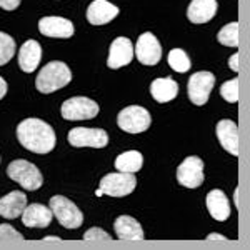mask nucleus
<instances>
[{"mask_svg": "<svg viewBox=\"0 0 250 250\" xmlns=\"http://www.w3.org/2000/svg\"><path fill=\"white\" fill-rule=\"evenodd\" d=\"M40 59H42V47L37 40H27L19 52V65L23 72L30 74L39 67Z\"/></svg>", "mask_w": 250, "mask_h": 250, "instance_id": "19", "label": "nucleus"}, {"mask_svg": "<svg viewBox=\"0 0 250 250\" xmlns=\"http://www.w3.org/2000/svg\"><path fill=\"white\" fill-rule=\"evenodd\" d=\"M177 180L187 188L200 187L204 184V160L199 157H187L177 168Z\"/></svg>", "mask_w": 250, "mask_h": 250, "instance_id": "10", "label": "nucleus"}, {"mask_svg": "<svg viewBox=\"0 0 250 250\" xmlns=\"http://www.w3.org/2000/svg\"><path fill=\"white\" fill-rule=\"evenodd\" d=\"M207 208L212 219L219 222H224L230 217V202H229L227 195L219 188H213L207 193Z\"/></svg>", "mask_w": 250, "mask_h": 250, "instance_id": "20", "label": "nucleus"}, {"mask_svg": "<svg viewBox=\"0 0 250 250\" xmlns=\"http://www.w3.org/2000/svg\"><path fill=\"white\" fill-rule=\"evenodd\" d=\"M43 240H45V242H59L60 239H59V237H45Z\"/></svg>", "mask_w": 250, "mask_h": 250, "instance_id": "35", "label": "nucleus"}, {"mask_svg": "<svg viewBox=\"0 0 250 250\" xmlns=\"http://www.w3.org/2000/svg\"><path fill=\"white\" fill-rule=\"evenodd\" d=\"M229 67H230L233 72H239V54H237V52L229 59Z\"/></svg>", "mask_w": 250, "mask_h": 250, "instance_id": "31", "label": "nucleus"}, {"mask_svg": "<svg viewBox=\"0 0 250 250\" xmlns=\"http://www.w3.org/2000/svg\"><path fill=\"white\" fill-rule=\"evenodd\" d=\"M134 54H137V60L144 65H157L162 59V47L154 34L145 32L137 40Z\"/></svg>", "mask_w": 250, "mask_h": 250, "instance_id": "11", "label": "nucleus"}, {"mask_svg": "<svg viewBox=\"0 0 250 250\" xmlns=\"http://www.w3.org/2000/svg\"><path fill=\"white\" fill-rule=\"evenodd\" d=\"M233 202H235V207H239V188H235L233 192Z\"/></svg>", "mask_w": 250, "mask_h": 250, "instance_id": "34", "label": "nucleus"}, {"mask_svg": "<svg viewBox=\"0 0 250 250\" xmlns=\"http://www.w3.org/2000/svg\"><path fill=\"white\" fill-rule=\"evenodd\" d=\"M117 124L127 134H142L152 124L147 108L140 105H128L117 115Z\"/></svg>", "mask_w": 250, "mask_h": 250, "instance_id": "5", "label": "nucleus"}, {"mask_svg": "<svg viewBox=\"0 0 250 250\" xmlns=\"http://www.w3.org/2000/svg\"><path fill=\"white\" fill-rule=\"evenodd\" d=\"M95 195H97V197H102V195H104V192L99 188V190H95Z\"/></svg>", "mask_w": 250, "mask_h": 250, "instance_id": "36", "label": "nucleus"}, {"mask_svg": "<svg viewBox=\"0 0 250 250\" xmlns=\"http://www.w3.org/2000/svg\"><path fill=\"white\" fill-rule=\"evenodd\" d=\"M217 39H219V42L222 45L237 48L239 47V23L232 22V23H227L225 27H222Z\"/></svg>", "mask_w": 250, "mask_h": 250, "instance_id": "25", "label": "nucleus"}, {"mask_svg": "<svg viewBox=\"0 0 250 250\" xmlns=\"http://www.w3.org/2000/svg\"><path fill=\"white\" fill-rule=\"evenodd\" d=\"M150 94L159 104L170 102L179 94V83L175 82L172 77H162L155 79L150 83Z\"/></svg>", "mask_w": 250, "mask_h": 250, "instance_id": "22", "label": "nucleus"}, {"mask_svg": "<svg viewBox=\"0 0 250 250\" xmlns=\"http://www.w3.org/2000/svg\"><path fill=\"white\" fill-rule=\"evenodd\" d=\"M39 30L52 39H70L74 35V23L63 17H43L39 20Z\"/></svg>", "mask_w": 250, "mask_h": 250, "instance_id": "13", "label": "nucleus"}, {"mask_svg": "<svg viewBox=\"0 0 250 250\" xmlns=\"http://www.w3.org/2000/svg\"><path fill=\"white\" fill-rule=\"evenodd\" d=\"M142 164H144V157L137 150L124 152V154H120L115 159V168L119 172L135 173L142 168Z\"/></svg>", "mask_w": 250, "mask_h": 250, "instance_id": "23", "label": "nucleus"}, {"mask_svg": "<svg viewBox=\"0 0 250 250\" xmlns=\"http://www.w3.org/2000/svg\"><path fill=\"white\" fill-rule=\"evenodd\" d=\"M27 207V195L23 192L14 190L0 199V217L3 219H17Z\"/></svg>", "mask_w": 250, "mask_h": 250, "instance_id": "17", "label": "nucleus"}, {"mask_svg": "<svg viewBox=\"0 0 250 250\" xmlns=\"http://www.w3.org/2000/svg\"><path fill=\"white\" fill-rule=\"evenodd\" d=\"M0 240H23V235L20 232L15 230L12 225L9 224H2L0 225Z\"/></svg>", "mask_w": 250, "mask_h": 250, "instance_id": "28", "label": "nucleus"}, {"mask_svg": "<svg viewBox=\"0 0 250 250\" xmlns=\"http://www.w3.org/2000/svg\"><path fill=\"white\" fill-rule=\"evenodd\" d=\"M117 15H119V9L107 0H94L87 9V20L92 25H105Z\"/></svg>", "mask_w": 250, "mask_h": 250, "instance_id": "16", "label": "nucleus"}, {"mask_svg": "<svg viewBox=\"0 0 250 250\" xmlns=\"http://www.w3.org/2000/svg\"><path fill=\"white\" fill-rule=\"evenodd\" d=\"M215 132L222 147L233 157L239 155V128H237V124L224 119L217 124Z\"/></svg>", "mask_w": 250, "mask_h": 250, "instance_id": "14", "label": "nucleus"}, {"mask_svg": "<svg viewBox=\"0 0 250 250\" xmlns=\"http://www.w3.org/2000/svg\"><path fill=\"white\" fill-rule=\"evenodd\" d=\"M213 85H215V75L212 72L193 74L187 83V94L190 97V102L195 105H205Z\"/></svg>", "mask_w": 250, "mask_h": 250, "instance_id": "9", "label": "nucleus"}, {"mask_svg": "<svg viewBox=\"0 0 250 250\" xmlns=\"http://www.w3.org/2000/svg\"><path fill=\"white\" fill-rule=\"evenodd\" d=\"M15 40L10 35L0 32V65H5L15 55Z\"/></svg>", "mask_w": 250, "mask_h": 250, "instance_id": "26", "label": "nucleus"}, {"mask_svg": "<svg viewBox=\"0 0 250 250\" xmlns=\"http://www.w3.org/2000/svg\"><path fill=\"white\" fill-rule=\"evenodd\" d=\"M137 180L134 177V173H127V172H114V173H107L102 180H100V190L105 195L110 197H125L130 195L135 190Z\"/></svg>", "mask_w": 250, "mask_h": 250, "instance_id": "6", "label": "nucleus"}, {"mask_svg": "<svg viewBox=\"0 0 250 250\" xmlns=\"http://www.w3.org/2000/svg\"><path fill=\"white\" fill-rule=\"evenodd\" d=\"M167 60H168V65H170L172 70L180 72V74L187 72L192 65L190 59H188V55L185 54L182 48H172V50L168 52Z\"/></svg>", "mask_w": 250, "mask_h": 250, "instance_id": "24", "label": "nucleus"}, {"mask_svg": "<svg viewBox=\"0 0 250 250\" xmlns=\"http://www.w3.org/2000/svg\"><path fill=\"white\" fill-rule=\"evenodd\" d=\"M134 59V45L127 37H117L114 42L110 43V52H108V60L107 65L108 68H117L125 67L132 62Z\"/></svg>", "mask_w": 250, "mask_h": 250, "instance_id": "12", "label": "nucleus"}, {"mask_svg": "<svg viewBox=\"0 0 250 250\" xmlns=\"http://www.w3.org/2000/svg\"><path fill=\"white\" fill-rule=\"evenodd\" d=\"M52 219H54V213L42 204H30L22 212L23 225L32 229H45L50 225Z\"/></svg>", "mask_w": 250, "mask_h": 250, "instance_id": "15", "label": "nucleus"}, {"mask_svg": "<svg viewBox=\"0 0 250 250\" xmlns=\"http://www.w3.org/2000/svg\"><path fill=\"white\" fill-rule=\"evenodd\" d=\"M67 140L72 147H92L104 148L108 144V134L102 128H88V127H75L68 132Z\"/></svg>", "mask_w": 250, "mask_h": 250, "instance_id": "8", "label": "nucleus"}, {"mask_svg": "<svg viewBox=\"0 0 250 250\" xmlns=\"http://www.w3.org/2000/svg\"><path fill=\"white\" fill-rule=\"evenodd\" d=\"M70 80L72 72L67 63L54 60V62H48L47 65H43L42 70L39 72L37 79H35V87L42 94H52V92L60 90L67 83H70Z\"/></svg>", "mask_w": 250, "mask_h": 250, "instance_id": "2", "label": "nucleus"}, {"mask_svg": "<svg viewBox=\"0 0 250 250\" xmlns=\"http://www.w3.org/2000/svg\"><path fill=\"white\" fill-rule=\"evenodd\" d=\"M99 105L87 97H72L62 104V117L65 120H88L99 115Z\"/></svg>", "mask_w": 250, "mask_h": 250, "instance_id": "7", "label": "nucleus"}, {"mask_svg": "<svg viewBox=\"0 0 250 250\" xmlns=\"http://www.w3.org/2000/svg\"><path fill=\"white\" fill-rule=\"evenodd\" d=\"M17 139L23 148L35 154H48L57 142L54 128L40 119L22 120L17 127Z\"/></svg>", "mask_w": 250, "mask_h": 250, "instance_id": "1", "label": "nucleus"}, {"mask_svg": "<svg viewBox=\"0 0 250 250\" xmlns=\"http://www.w3.org/2000/svg\"><path fill=\"white\" fill-rule=\"evenodd\" d=\"M207 240H222V242H227L229 239L224 235H220V233H210V235H207Z\"/></svg>", "mask_w": 250, "mask_h": 250, "instance_id": "33", "label": "nucleus"}, {"mask_svg": "<svg viewBox=\"0 0 250 250\" xmlns=\"http://www.w3.org/2000/svg\"><path fill=\"white\" fill-rule=\"evenodd\" d=\"M50 210L54 217L65 229H79L83 224V213L74 202L63 195H54L50 199Z\"/></svg>", "mask_w": 250, "mask_h": 250, "instance_id": "4", "label": "nucleus"}, {"mask_svg": "<svg viewBox=\"0 0 250 250\" xmlns=\"http://www.w3.org/2000/svg\"><path fill=\"white\" fill-rule=\"evenodd\" d=\"M83 240H88V242H92V240H102V242H110V235L105 232V230H102V229H97V227H92V229H88V230L83 233Z\"/></svg>", "mask_w": 250, "mask_h": 250, "instance_id": "29", "label": "nucleus"}, {"mask_svg": "<svg viewBox=\"0 0 250 250\" xmlns=\"http://www.w3.org/2000/svg\"><path fill=\"white\" fill-rule=\"evenodd\" d=\"M5 94H7V82L2 77H0V100L5 97Z\"/></svg>", "mask_w": 250, "mask_h": 250, "instance_id": "32", "label": "nucleus"}, {"mask_svg": "<svg viewBox=\"0 0 250 250\" xmlns=\"http://www.w3.org/2000/svg\"><path fill=\"white\" fill-rule=\"evenodd\" d=\"M220 95L224 97L227 102L235 104L239 100V79H232L227 80L225 83H222L220 87Z\"/></svg>", "mask_w": 250, "mask_h": 250, "instance_id": "27", "label": "nucleus"}, {"mask_svg": "<svg viewBox=\"0 0 250 250\" xmlns=\"http://www.w3.org/2000/svg\"><path fill=\"white\" fill-rule=\"evenodd\" d=\"M7 175L14 182H19L27 190H37L43 184V177L39 168L34 164H30L29 160H23V159L14 160L7 167Z\"/></svg>", "mask_w": 250, "mask_h": 250, "instance_id": "3", "label": "nucleus"}, {"mask_svg": "<svg viewBox=\"0 0 250 250\" xmlns=\"http://www.w3.org/2000/svg\"><path fill=\"white\" fill-rule=\"evenodd\" d=\"M20 5V0H0V9L3 10H15Z\"/></svg>", "mask_w": 250, "mask_h": 250, "instance_id": "30", "label": "nucleus"}, {"mask_svg": "<svg viewBox=\"0 0 250 250\" xmlns=\"http://www.w3.org/2000/svg\"><path fill=\"white\" fill-rule=\"evenodd\" d=\"M217 0H192L187 9V17L193 23H207L217 14Z\"/></svg>", "mask_w": 250, "mask_h": 250, "instance_id": "18", "label": "nucleus"}, {"mask_svg": "<svg viewBox=\"0 0 250 250\" xmlns=\"http://www.w3.org/2000/svg\"><path fill=\"white\" fill-rule=\"evenodd\" d=\"M115 233L122 240H144V230L140 224L130 215H120L114 222Z\"/></svg>", "mask_w": 250, "mask_h": 250, "instance_id": "21", "label": "nucleus"}]
</instances>
